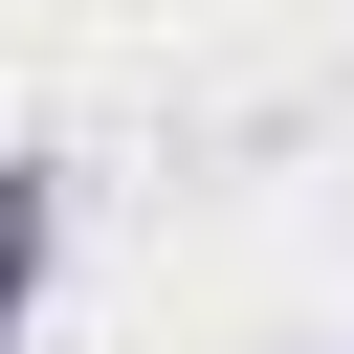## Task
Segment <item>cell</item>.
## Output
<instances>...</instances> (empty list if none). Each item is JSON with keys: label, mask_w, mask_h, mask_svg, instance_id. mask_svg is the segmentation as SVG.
I'll return each mask as SVG.
<instances>
[]
</instances>
